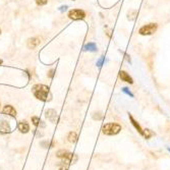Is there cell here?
<instances>
[{"instance_id":"cell-8","label":"cell","mask_w":170,"mask_h":170,"mask_svg":"<svg viewBox=\"0 0 170 170\" xmlns=\"http://www.w3.org/2000/svg\"><path fill=\"white\" fill-rule=\"evenodd\" d=\"M119 78L121 79V81L125 82V83H128V84H134V81L133 79H131V77H130V74H127V72L121 70L119 72Z\"/></svg>"},{"instance_id":"cell-19","label":"cell","mask_w":170,"mask_h":170,"mask_svg":"<svg viewBox=\"0 0 170 170\" xmlns=\"http://www.w3.org/2000/svg\"><path fill=\"white\" fill-rule=\"evenodd\" d=\"M104 61H105V57L102 56V57L98 60V62H97V65H98L99 67H101L102 65H103V62H104Z\"/></svg>"},{"instance_id":"cell-24","label":"cell","mask_w":170,"mask_h":170,"mask_svg":"<svg viewBox=\"0 0 170 170\" xmlns=\"http://www.w3.org/2000/svg\"><path fill=\"white\" fill-rule=\"evenodd\" d=\"M167 151H168V152H170V148H168V147H167Z\"/></svg>"},{"instance_id":"cell-13","label":"cell","mask_w":170,"mask_h":170,"mask_svg":"<svg viewBox=\"0 0 170 170\" xmlns=\"http://www.w3.org/2000/svg\"><path fill=\"white\" fill-rule=\"evenodd\" d=\"M155 134L151 130H149V128H144V136L143 138L145 140H150L152 137H154Z\"/></svg>"},{"instance_id":"cell-20","label":"cell","mask_w":170,"mask_h":170,"mask_svg":"<svg viewBox=\"0 0 170 170\" xmlns=\"http://www.w3.org/2000/svg\"><path fill=\"white\" fill-rule=\"evenodd\" d=\"M36 2L38 5H45V4H47L48 0H36Z\"/></svg>"},{"instance_id":"cell-21","label":"cell","mask_w":170,"mask_h":170,"mask_svg":"<svg viewBox=\"0 0 170 170\" xmlns=\"http://www.w3.org/2000/svg\"><path fill=\"white\" fill-rule=\"evenodd\" d=\"M66 8H67V6H61L60 7V11H65V10H66Z\"/></svg>"},{"instance_id":"cell-17","label":"cell","mask_w":170,"mask_h":170,"mask_svg":"<svg viewBox=\"0 0 170 170\" xmlns=\"http://www.w3.org/2000/svg\"><path fill=\"white\" fill-rule=\"evenodd\" d=\"M122 92L125 93L126 95H128L130 97H131V98H134V94L131 93V92L130 91V90H128V88H123V89H122Z\"/></svg>"},{"instance_id":"cell-1","label":"cell","mask_w":170,"mask_h":170,"mask_svg":"<svg viewBox=\"0 0 170 170\" xmlns=\"http://www.w3.org/2000/svg\"><path fill=\"white\" fill-rule=\"evenodd\" d=\"M121 130H122L121 125L116 122H108L102 126V133L105 136H116L120 133Z\"/></svg>"},{"instance_id":"cell-10","label":"cell","mask_w":170,"mask_h":170,"mask_svg":"<svg viewBox=\"0 0 170 170\" xmlns=\"http://www.w3.org/2000/svg\"><path fill=\"white\" fill-rule=\"evenodd\" d=\"M17 127H19V130L23 134L29 133V130H30V125L26 122V121H22V122H19V126Z\"/></svg>"},{"instance_id":"cell-6","label":"cell","mask_w":170,"mask_h":170,"mask_svg":"<svg viewBox=\"0 0 170 170\" xmlns=\"http://www.w3.org/2000/svg\"><path fill=\"white\" fill-rule=\"evenodd\" d=\"M128 117H130V123H131V124H133V126H134V128H136V130L138 131V134H141V136H142V137H143V136H144V128H143V127H142V126H141V124H140V123H138V121H137L136 119H134V116H133V115H131V114H130V113H128Z\"/></svg>"},{"instance_id":"cell-7","label":"cell","mask_w":170,"mask_h":170,"mask_svg":"<svg viewBox=\"0 0 170 170\" xmlns=\"http://www.w3.org/2000/svg\"><path fill=\"white\" fill-rule=\"evenodd\" d=\"M46 117L52 123H56L57 121V113L54 109H48L46 111Z\"/></svg>"},{"instance_id":"cell-12","label":"cell","mask_w":170,"mask_h":170,"mask_svg":"<svg viewBox=\"0 0 170 170\" xmlns=\"http://www.w3.org/2000/svg\"><path fill=\"white\" fill-rule=\"evenodd\" d=\"M0 130H1L2 133H10V127L6 121L3 120L0 122Z\"/></svg>"},{"instance_id":"cell-4","label":"cell","mask_w":170,"mask_h":170,"mask_svg":"<svg viewBox=\"0 0 170 170\" xmlns=\"http://www.w3.org/2000/svg\"><path fill=\"white\" fill-rule=\"evenodd\" d=\"M157 23H149V25H146L144 27H142L138 33L143 36H149V35H152L154 34L156 31H157Z\"/></svg>"},{"instance_id":"cell-14","label":"cell","mask_w":170,"mask_h":170,"mask_svg":"<svg viewBox=\"0 0 170 170\" xmlns=\"http://www.w3.org/2000/svg\"><path fill=\"white\" fill-rule=\"evenodd\" d=\"M67 138H68L69 143H75V142L78 141V134H77V133H75V131H70V133L68 134Z\"/></svg>"},{"instance_id":"cell-23","label":"cell","mask_w":170,"mask_h":170,"mask_svg":"<svg viewBox=\"0 0 170 170\" xmlns=\"http://www.w3.org/2000/svg\"><path fill=\"white\" fill-rule=\"evenodd\" d=\"M59 170H67V167H65V166H62V167H60Z\"/></svg>"},{"instance_id":"cell-2","label":"cell","mask_w":170,"mask_h":170,"mask_svg":"<svg viewBox=\"0 0 170 170\" xmlns=\"http://www.w3.org/2000/svg\"><path fill=\"white\" fill-rule=\"evenodd\" d=\"M33 93L37 99L47 101L48 94H49V87L45 85H37L33 88Z\"/></svg>"},{"instance_id":"cell-18","label":"cell","mask_w":170,"mask_h":170,"mask_svg":"<svg viewBox=\"0 0 170 170\" xmlns=\"http://www.w3.org/2000/svg\"><path fill=\"white\" fill-rule=\"evenodd\" d=\"M32 122L34 123V125H38L41 121H40V118L39 117H32Z\"/></svg>"},{"instance_id":"cell-15","label":"cell","mask_w":170,"mask_h":170,"mask_svg":"<svg viewBox=\"0 0 170 170\" xmlns=\"http://www.w3.org/2000/svg\"><path fill=\"white\" fill-rule=\"evenodd\" d=\"M84 49L86 51H92V52H95L97 50V47H96V44L95 43H89L87 44L86 46L84 47Z\"/></svg>"},{"instance_id":"cell-26","label":"cell","mask_w":170,"mask_h":170,"mask_svg":"<svg viewBox=\"0 0 170 170\" xmlns=\"http://www.w3.org/2000/svg\"><path fill=\"white\" fill-rule=\"evenodd\" d=\"M0 33H1V31H0Z\"/></svg>"},{"instance_id":"cell-22","label":"cell","mask_w":170,"mask_h":170,"mask_svg":"<svg viewBox=\"0 0 170 170\" xmlns=\"http://www.w3.org/2000/svg\"><path fill=\"white\" fill-rule=\"evenodd\" d=\"M53 72H54V69H52V70H50V72H49V77L50 78H53Z\"/></svg>"},{"instance_id":"cell-11","label":"cell","mask_w":170,"mask_h":170,"mask_svg":"<svg viewBox=\"0 0 170 170\" xmlns=\"http://www.w3.org/2000/svg\"><path fill=\"white\" fill-rule=\"evenodd\" d=\"M39 44H40V40L38 39V38H32V39L28 41V47H29L30 49H34V48H36Z\"/></svg>"},{"instance_id":"cell-5","label":"cell","mask_w":170,"mask_h":170,"mask_svg":"<svg viewBox=\"0 0 170 170\" xmlns=\"http://www.w3.org/2000/svg\"><path fill=\"white\" fill-rule=\"evenodd\" d=\"M68 16H69V19H74V20L83 19H85L86 12L84 10H81V9H72L68 12Z\"/></svg>"},{"instance_id":"cell-16","label":"cell","mask_w":170,"mask_h":170,"mask_svg":"<svg viewBox=\"0 0 170 170\" xmlns=\"http://www.w3.org/2000/svg\"><path fill=\"white\" fill-rule=\"evenodd\" d=\"M93 118L94 119H97V120H101L102 118H103V115H102V113H100V112H98V113H94V115H93Z\"/></svg>"},{"instance_id":"cell-9","label":"cell","mask_w":170,"mask_h":170,"mask_svg":"<svg viewBox=\"0 0 170 170\" xmlns=\"http://www.w3.org/2000/svg\"><path fill=\"white\" fill-rule=\"evenodd\" d=\"M3 113L7 114V115H10V116H12V117H15L16 116V111H15V109L13 108L12 106H10V105H6L4 108H3Z\"/></svg>"},{"instance_id":"cell-3","label":"cell","mask_w":170,"mask_h":170,"mask_svg":"<svg viewBox=\"0 0 170 170\" xmlns=\"http://www.w3.org/2000/svg\"><path fill=\"white\" fill-rule=\"evenodd\" d=\"M56 156H57L58 158L63 159V160H67V161H69L70 163H72V164H74V162H77V160H78V157H77V156H75L74 154L69 153L68 151H65V150H60V151H58L57 153H56Z\"/></svg>"},{"instance_id":"cell-25","label":"cell","mask_w":170,"mask_h":170,"mask_svg":"<svg viewBox=\"0 0 170 170\" xmlns=\"http://www.w3.org/2000/svg\"><path fill=\"white\" fill-rule=\"evenodd\" d=\"M0 64H2V60L1 59H0Z\"/></svg>"}]
</instances>
